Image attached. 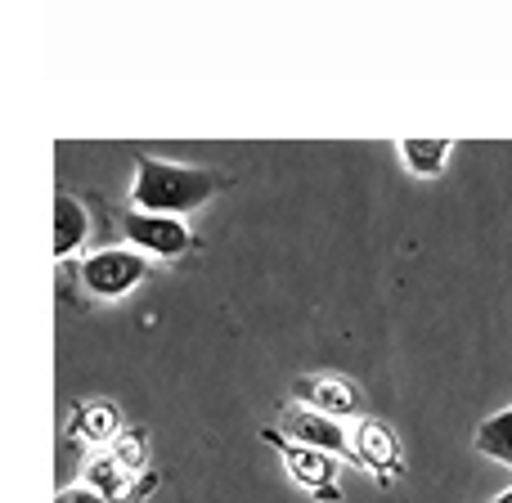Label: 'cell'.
<instances>
[{"label": "cell", "mask_w": 512, "mask_h": 503, "mask_svg": "<svg viewBox=\"0 0 512 503\" xmlns=\"http://www.w3.org/2000/svg\"><path fill=\"white\" fill-rule=\"evenodd\" d=\"M230 185L234 176L221 167H185V162H162L153 153H135L131 207L135 212H158V216H180L185 221V212H198V207L212 203Z\"/></svg>", "instance_id": "1"}, {"label": "cell", "mask_w": 512, "mask_h": 503, "mask_svg": "<svg viewBox=\"0 0 512 503\" xmlns=\"http://www.w3.org/2000/svg\"><path fill=\"white\" fill-rule=\"evenodd\" d=\"M153 274L149 256H140L135 248H95L86 252L77 265H72V279H77V292L90 301H117L126 297V292L135 288V283H144Z\"/></svg>", "instance_id": "2"}, {"label": "cell", "mask_w": 512, "mask_h": 503, "mask_svg": "<svg viewBox=\"0 0 512 503\" xmlns=\"http://www.w3.org/2000/svg\"><path fill=\"white\" fill-rule=\"evenodd\" d=\"M117 234L126 239V248H135L149 261H180L194 252V230L180 216H158V212H117Z\"/></svg>", "instance_id": "3"}, {"label": "cell", "mask_w": 512, "mask_h": 503, "mask_svg": "<svg viewBox=\"0 0 512 503\" xmlns=\"http://www.w3.org/2000/svg\"><path fill=\"white\" fill-rule=\"evenodd\" d=\"M261 436H265V445H274V450L283 454V463H288L292 481H301V486H306L310 495L324 499V503H342V490H337V468H342V463H337L333 454L288 441V436H283L279 427H265Z\"/></svg>", "instance_id": "4"}, {"label": "cell", "mask_w": 512, "mask_h": 503, "mask_svg": "<svg viewBox=\"0 0 512 503\" xmlns=\"http://www.w3.org/2000/svg\"><path fill=\"white\" fill-rule=\"evenodd\" d=\"M283 436L297 445H310V450H324L333 459H351V432H346L337 418L319 414L310 405H283V418H279Z\"/></svg>", "instance_id": "5"}, {"label": "cell", "mask_w": 512, "mask_h": 503, "mask_svg": "<svg viewBox=\"0 0 512 503\" xmlns=\"http://www.w3.org/2000/svg\"><path fill=\"white\" fill-rule=\"evenodd\" d=\"M351 459L355 463H364V468L373 472V477L382 481V486H391V481L400 477V441H396V432H391L382 418H360L355 423V432H351Z\"/></svg>", "instance_id": "6"}, {"label": "cell", "mask_w": 512, "mask_h": 503, "mask_svg": "<svg viewBox=\"0 0 512 503\" xmlns=\"http://www.w3.org/2000/svg\"><path fill=\"white\" fill-rule=\"evenodd\" d=\"M292 396H297V405L319 409V414L337 418V423L351 418V414H360V405H364L360 387H355L351 378H337V373H310V378H297L292 382Z\"/></svg>", "instance_id": "7"}, {"label": "cell", "mask_w": 512, "mask_h": 503, "mask_svg": "<svg viewBox=\"0 0 512 503\" xmlns=\"http://www.w3.org/2000/svg\"><path fill=\"white\" fill-rule=\"evenodd\" d=\"M95 239V221L86 212V198L59 189L54 194V256L68 261V256H81V248H90Z\"/></svg>", "instance_id": "8"}, {"label": "cell", "mask_w": 512, "mask_h": 503, "mask_svg": "<svg viewBox=\"0 0 512 503\" xmlns=\"http://www.w3.org/2000/svg\"><path fill=\"white\" fill-rule=\"evenodd\" d=\"M72 432L81 436V441L90 445H108L113 450L117 441H122V414H117V405H108V400H95V405H77L72 409Z\"/></svg>", "instance_id": "9"}, {"label": "cell", "mask_w": 512, "mask_h": 503, "mask_svg": "<svg viewBox=\"0 0 512 503\" xmlns=\"http://www.w3.org/2000/svg\"><path fill=\"white\" fill-rule=\"evenodd\" d=\"M472 445H477V454H486V459L512 468V409H504V414H490L486 423L477 427Z\"/></svg>", "instance_id": "10"}, {"label": "cell", "mask_w": 512, "mask_h": 503, "mask_svg": "<svg viewBox=\"0 0 512 503\" xmlns=\"http://www.w3.org/2000/svg\"><path fill=\"white\" fill-rule=\"evenodd\" d=\"M400 158L414 176H441V167L450 162V140H405Z\"/></svg>", "instance_id": "11"}, {"label": "cell", "mask_w": 512, "mask_h": 503, "mask_svg": "<svg viewBox=\"0 0 512 503\" xmlns=\"http://www.w3.org/2000/svg\"><path fill=\"white\" fill-rule=\"evenodd\" d=\"M108 454H113V459L122 463V468L131 472V477H144V463H149V441H144V432H135V427H126V432H122V441H117Z\"/></svg>", "instance_id": "12"}, {"label": "cell", "mask_w": 512, "mask_h": 503, "mask_svg": "<svg viewBox=\"0 0 512 503\" xmlns=\"http://www.w3.org/2000/svg\"><path fill=\"white\" fill-rule=\"evenodd\" d=\"M54 503H113V499H104L95 486H63L54 495Z\"/></svg>", "instance_id": "13"}, {"label": "cell", "mask_w": 512, "mask_h": 503, "mask_svg": "<svg viewBox=\"0 0 512 503\" xmlns=\"http://www.w3.org/2000/svg\"><path fill=\"white\" fill-rule=\"evenodd\" d=\"M153 490H158V472H144V477L131 481V490L122 495V503H144V499L153 495Z\"/></svg>", "instance_id": "14"}, {"label": "cell", "mask_w": 512, "mask_h": 503, "mask_svg": "<svg viewBox=\"0 0 512 503\" xmlns=\"http://www.w3.org/2000/svg\"><path fill=\"white\" fill-rule=\"evenodd\" d=\"M490 503H512V490H504V495H499V499H490Z\"/></svg>", "instance_id": "15"}]
</instances>
